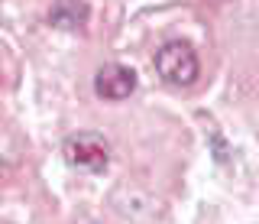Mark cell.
Segmentation results:
<instances>
[{"label":"cell","mask_w":259,"mask_h":224,"mask_svg":"<svg viewBox=\"0 0 259 224\" xmlns=\"http://www.w3.org/2000/svg\"><path fill=\"white\" fill-rule=\"evenodd\" d=\"M156 71L162 82L175 85V88H188L198 82L201 75V62L198 55H194V49L188 43H182V39H172V43L159 46L156 52Z\"/></svg>","instance_id":"cell-1"},{"label":"cell","mask_w":259,"mask_h":224,"mask_svg":"<svg viewBox=\"0 0 259 224\" xmlns=\"http://www.w3.org/2000/svg\"><path fill=\"white\" fill-rule=\"evenodd\" d=\"M62 156H65V163L75 166V169L101 172V169H107V163H110V143L94 130H81V133H71V137L62 143Z\"/></svg>","instance_id":"cell-2"},{"label":"cell","mask_w":259,"mask_h":224,"mask_svg":"<svg viewBox=\"0 0 259 224\" xmlns=\"http://www.w3.org/2000/svg\"><path fill=\"white\" fill-rule=\"evenodd\" d=\"M133 91H136L133 68L117 65V62H107V65L97 68V75H94V94L97 98H104V101H126Z\"/></svg>","instance_id":"cell-3"},{"label":"cell","mask_w":259,"mask_h":224,"mask_svg":"<svg viewBox=\"0 0 259 224\" xmlns=\"http://www.w3.org/2000/svg\"><path fill=\"white\" fill-rule=\"evenodd\" d=\"M88 17H91L88 0H52V7H49V26L65 29V33L84 29Z\"/></svg>","instance_id":"cell-4"}]
</instances>
